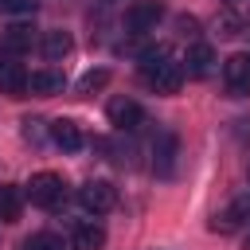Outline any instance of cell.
<instances>
[{"label": "cell", "mask_w": 250, "mask_h": 250, "mask_svg": "<svg viewBox=\"0 0 250 250\" xmlns=\"http://www.w3.org/2000/svg\"><path fill=\"white\" fill-rule=\"evenodd\" d=\"M39 125H43V121L27 117V121H23V137H27V141H39V137H43V129H39Z\"/></svg>", "instance_id": "obj_25"}, {"label": "cell", "mask_w": 250, "mask_h": 250, "mask_svg": "<svg viewBox=\"0 0 250 250\" xmlns=\"http://www.w3.org/2000/svg\"><path fill=\"white\" fill-rule=\"evenodd\" d=\"M27 90H31V94H39V98L62 94V90H66V74H62V70H55V66H43V70H35V74L27 78Z\"/></svg>", "instance_id": "obj_8"}, {"label": "cell", "mask_w": 250, "mask_h": 250, "mask_svg": "<svg viewBox=\"0 0 250 250\" xmlns=\"http://www.w3.org/2000/svg\"><path fill=\"white\" fill-rule=\"evenodd\" d=\"M47 133H51V141H55L62 152H74V148H82V133H78V125H74L70 117H59V121H51V125H47Z\"/></svg>", "instance_id": "obj_12"}, {"label": "cell", "mask_w": 250, "mask_h": 250, "mask_svg": "<svg viewBox=\"0 0 250 250\" xmlns=\"http://www.w3.org/2000/svg\"><path fill=\"white\" fill-rule=\"evenodd\" d=\"M176 152H180L176 133H160V137L152 141V172H156V176H172V172H176Z\"/></svg>", "instance_id": "obj_5"}, {"label": "cell", "mask_w": 250, "mask_h": 250, "mask_svg": "<svg viewBox=\"0 0 250 250\" xmlns=\"http://www.w3.org/2000/svg\"><path fill=\"white\" fill-rule=\"evenodd\" d=\"M23 195L35 203V207H59L62 199H66V180L59 176V172H35L31 180H27V188H23Z\"/></svg>", "instance_id": "obj_1"}, {"label": "cell", "mask_w": 250, "mask_h": 250, "mask_svg": "<svg viewBox=\"0 0 250 250\" xmlns=\"http://www.w3.org/2000/svg\"><path fill=\"white\" fill-rule=\"evenodd\" d=\"M211 230H215V234H234V230H238V223H234V215H230V211H219V215L211 219Z\"/></svg>", "instance_id": "obj_21"}, {"label": "cell", "mask_w": 250, "mask_h": 250, "mask_svg": "<svg viewBox=\"0 0 250 250\" xmlns=\"http://www.w3.org/2000/svg\"><path fill=\"white\" fill-rule=\"evenodd\" d=\"M230 4H242V0H230Z\"/></svg>", "instance_id": "obj_28"}, {"label": "cell", "mask_w": 250, "mask_h": 250, "mask_svg": "<svg viewBox=\"0 0 250 250\" xmlns=\"http://www.w3.org/2000/svg\"><path fill=\"white\" fill-rule=\"evenodd\" d=\"M223 82L234 90V94H242V90H250V55H230L227 62H223Z\"/></svg>", "instance_id": "obj_9"}, {"label": "cell", "mask_w": 250, "mask_h": 250, "mask_svg": "<svg viewBox=\"0 0 250 250\" xmlns=\"http://www.w3.org/2000/svg\"><path fill=\"white\" fill-rule=\"evenodd\" d=\"M109 82V70L105 66H98V70H86L82 78H78V94H94V90H102Z\"/></svg>", "instance_id": "obj_18"}, {"label": "cell", "mask_w": 250, "mask_h": 250, "mask_svg": "<svg viewBox=\"0 0 250 250\" xmlns=\"http://www.w3.org/2000/svg\"><path fill=\"white\" fill-rule=\"evenodd\" d=\"M23 250H66V242H62V234H55V230H39V234H31V238L23 242Z\"/></svg>", "instance_id": "obj_17"}, {"label": "cell", "mask_w": 250, "mask_h": 250, "mask_svg": "<svg viewBox=\"0 0 250 250\" xmlns=\"http://www.w3.org/2000/svg\"><path fill=\"white\" fill-rule=\"evenodd\" d=\"M176 27H180L184 35H195V31H199V20H195V16H180V20H176Z\"/></svg>", "instance_id": "obj_24"}, {"label": "cell", "mask_w": 250, "mask_h": 250, "mask_svg": "<svg viewBox=\"0 0 250 250\" xmlns=\"http://www.w3.org/2000/svg\"><path fill=\"white\" fill-rule=\"evenodd\" d=\"M70 51H74L70 31H47V35H43V59H47V62H62Z\"/></svg>", "instance_id": "obj_13"}, {"label": "cell", "mask_w": 250, "mask_h": 250, "mask_svg": "<svg viewBox=\"0 0 250 250\" xmlns=\"http://www.w3.org/2000/svg\"><path fill=\"white\" fill-rule=\"evenodd\" d=\"M0 62H4V43H0Z\"/></svg>", "instance_id": "obj_26"}, {"label": "cell", "mask_w": 250, "mask_h": 250, "mask_svg": "<svg viewBox=\"0 0 250 250\" xmlns=\"http://www.w3.org/2000/svg\"><path fill=\"white\" fill-rule=\"evenodd\" d=\"M23 191L16 188V184H4L0 188V223H16L20 219V211H23Z\"/></svg>", "instance_id": "obj_14"}, {"label": "cell", "mask_w": 250, "mask_h": 250, "mask_svg": "<svg viewBox=\"0 0 250 250\" xmlns=\"http://www.w3.org/2000/svg\"><path fill=\"white\" fill-rule=\"evenodd\" d=\"M160 16H164V4H160V0H137V4H129V12H125V27L137 31V35H145V31H152V27L160 23Z\"/></svg>", "instance_id": "obj_3"}, {"label": "cell", "mask_w": 250, "mask_h": 250, "mask_svg": "<svg viewBox=\"0 0 250 250\" xmlns=\"http://www.w3.org/2000/svg\"><path fill=\"white\" fill-rule=\"evenodd\" d=\"M78 203H82L86 211H94V215H105V211L117 207V188H113L109 180H86V184L78 188Z\"/></svg>", "instance_id": "obj_2"}, {"label": "cell", "mask_w": 250, "mask_h": 250, "mask_svg": "<svg viewBox=\"0 0 250 250\" xmlns=\"http://www.w3.org/2000/svg\"><path fill=\"white\" fill-rule=\"evenodd\" d=\"M246 250H250V234H246Z\"/></svg>", "instance_id": "obj_27"}, {"label": "cell", "mask_w": 250, "mask_h": 250, "mask_svg": "<svg viewBox=\"0 0 250 250\" xmlns=\"http://www.w3.org/2000/svg\"><path fill=\"white\" fill-rule=\"evenodd\" d=\"M230 12L238 16V27H242V31H250V0H242V4H230Z\"/></svg>", "instance_id": "obj_23"}, {"label": "cell", "mask_w": 250, "mask_h": 250, "mask_svg": "<svg viewBox=\"0 0 250 250\" xmlns=\"http://www.w3.org/2000/svg\"><path fill=\"white\" fill-rule=\"evenodd\" d=\"M211 70H215V51H211V43H191L188 55H184V74L207 78Z\"/></svg>", "instance_id": "obj_7"}, {"label": "cell", "mask_w": 250, "mask_h": 250, "mask_svg": "<svg viewBox=\"0 0 250 250\" xmlns=\"http://www.w3.org/2000/svg\"><path fill=\"white\" fill-rule=\"evenodd\" d=\"M109 121L117 125V129H141V125H148V117H145V109L133 102V98H113L109 102Z\"/></svg>", "instance_id": "obj_4"}, {"label": "cell", "mask_w": 250, "mask_h": 250, "mask_svg": "<svg viewBox=\"0 0 250 250\" xmlns=\"http://www.w3.org/2000/svg\"><path fill=\"white\" fill-rule=\"evenodd\" d=\"M230 215H234V223L238 227H250V191L246 195H238V199H230V207H227Z\"/></svg>", "instance_id": "obj_20"}, {"label": "cell", "mask_w": 250, "mask_h": 250, "mask_svg": "<svg viewBox=\"0 0 250 250\" xmlns=\"http://www.w3.org/2000/svg\"><path fill=\"white\" fill-rule=\"evenodd\" d=\"M0 43H4V51H27V47L35 43V27H31V23H12Z\"/></svg>", "instance_id": "obj_15"}, {"label": "cell", "mask_w": 250, "mask_h": 250, "mask_svg": "<svg viewBox=\"0 0 250 250\" xmlns=\"http://www.w3.org/2000/svg\"><path fill=\"white\" fill-rule=\"evenodd\" d=\"M102 246H105V227H102V223L86 219V223L74 227V234H70V250H102Z\"/></svg>", "instance_id": "obj_10"}, {"label": "cell", "mask_w": 250, "mask_h": 250, "mask_svg": "<svg viewBox=\"0 0 250 250\" xmlns=\"http://www.w3.org/2000/svg\"><path fill=\"white\" fill-rule=\"evenodd\" d=\"M168 59H172V51H168L164 43H152V47L137 51V66H141V78H145V74H152L156 66H164Z\"/></svg>", "instance_id": "obj_16"}, {"label": "cell", "mask_w": 250, "mask_h": 250, "mask_svg": "<svg viewBox=\"0 0 250 250\" xmlns=\"http://www.w3.org/2000/svg\"><path fill=\"white\" fill-rule=\"evenodd\" d=\"M27 70L20 66V62H0V94H8V98H23L27 94Z\"/></svg>", "instance_id": "obj_11"}, {"label": "cell", "mask_w": 250, "mask_h": 250, "mask_svg": "<svg viewBox=\"0 0 250 250\" xmlns=\"http://www.w3.org/2000/svg\"><path fill=\"white\" fill-rule=\"evenodd\" d=\"M215 27H219V35H223V39H234V35H242V27H238V16H234L230 8H227L219 20H215Z\"/></svg>", "instance_id": "obj_19"}, {"label": "cell", "mask_w": 250, "mask_h": 250, "mask_svg": "<svg viewBox=\"0 0 250 250\" xmlns=\"http://www.w3.org/2000/svg\"><path fill=\"white\" fill-rule=\"evenodd\" d=\"M145 82H148L156 94H176V90H180V82H184V62L168 59L164 66H156L152 74H145Z\"/></svg>", "instance_id": "obj_6"}, {"label": "cell", "mask_w": 250, "mask_h": 250, "mask_svg": "<svg viewBox=\"0 0 250 250\" xmlns=\"http://www.w3.org/2000/svg\"><path fill=\"white\" fill-rule=\"evenodd\" d=\"M35 8V0H0V12H16V16H23V12H31Z\"/></svg>", "instance_id": "obj_22"}]
</instances>
